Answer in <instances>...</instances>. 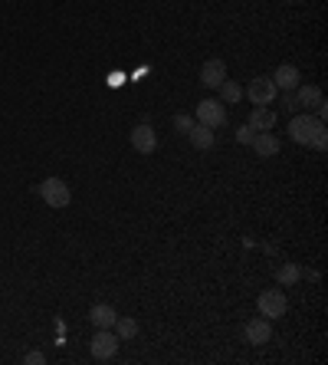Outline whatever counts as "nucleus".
<instances>
[{
	"label": "nucleus",
	"mask_w": 328,
	"mask_h": 365,
	"mask_svg": "<svg viewBox=\"0 0 328 365\" xmlns=\"http://www.w3.org/2000/svg\"><path fill=\"white\" fill-rule=\"evenodd\" d=\"M299 79H302V76H299V66H292V63H282L276 73H273V83H276V89H282V92H292V89L299 86Z\"/></svg>",
	"instance_id": "f8f14e48"
},
{
	"label": "nucleus",
	"mask_w": 328,
	"mask_h": 365,
	"mask_svg": "<svg viewBox=\"0 0 328 365\" xmlns=\"http://www.w3.org/2000/svg\"><path fill=\"white\" fill-rule=\"evenodd\" d=\"M250 145H253V151H256L259 158H276L279 148H282V145H279V139L273 135V132H256Z\"/></svg>",
	"instance_id": "1a4fd4ad"
},
{
	"label": "nucleus",
	"mask_w": 328,
	"mask_h": 365,
	"mask_svg": "<svg viewBox=\"0 0 328 365\" xmlns=\"http://www.w3.org/2000/svg\"><path fill=\"white\" fill-rule=\"evenodd\" d=\"M282 109H286V112H295V109H299V105H295V92H286V96H282Z\"/></svg>",
	"instance_id": "412c9836"
},
{
	"label": "nucleus",
	"mask_w": 328,
	"mask_h": 365,
	"mask_svg": "<svg viewBox=\"0 0 328 365\" xmlns=\"http://www.w3.org/2000/svg\"><path fill=\"white\" fill-rule=\"evenodd\" d=\"M256 306H259V316H266V319H279V316H286V309H289V300H286V293L282 290H263L259 293V300H256Z\"/></svg>",
	"instance_id": "39448f33"
},
{
	"label": "nucleus",
	"mask_w": 328,
	"mask_h": 365,
	"mask_svg": "<svg viewBox=\"0 0 328 365\" xmlns=\"http://www.w3.org/2000/svg\"><path fill=\"white\" fill-rule=\"evenodd\" d=\"M224 79H227V66H224V60H207V63L201 66V83L207 89H217Z\"/></svg>",
	"instance_id": "9d476101"
},
{
	"label": "nucleus",
	"mask_w": 328,
	"mask_h": 365,
	"mask_svg": "<svg viewBox=\"0 0 328 365\" xmlns=\"http://www.w3.org/2000/svg\"><path fill=\"white\" fill-rule=\"evenodd\" d=\"M276 122H279V115L273 112L269 105H256V109L250 112V122H246V126H250L253 132H269Z\"/></svg>",
	"instance_id": "9b49d317"
},
{
	"label": "nucleus",
	"mask_w": 328,
	"mask_h": 365,
	"mask_svg": "<svg viewBox=\"0 0 328 365\" xmlns=\"http://www.w3.org/2000/svg\"><path fill=\"white\" fill-rule=\"evenodd\" d=\"M118 336H115L112 329H95V336H92V359H99V362H109V359H115V353H118Z\"/></svg>",
	"instance_id": "20e7f679"
},
{
	"label": "nucleus",
	"mask_w": 328,
	"mask_h": 365,
	"mask_svg": "<svg viewBox=\"0 0 328 365\" xmlns=\"http://www.w3.org/2000/svg\"><path fill=\"white\" fill-rule=\"evenodd\" d=\"M24 362L26 365H43V362H46V355H43V353H26Z\"/></svg>",
	"instance_id": "4be33fe9"
},
{
	"label": "nucleus",
	"mask_w": 328,
	"mask_h": 365,
	"mask_svg": "<svg viewBox=\"0 0 328 365\" xmlns=\"http://www.w3.org/2000/svg\"><path fill=\"white\" fill-rule=\"evenodd\" d=\"M289 139L299 142V145H312V148L325 151L328 148V132H325V122H318L316 115H295L289 122Z\"/></svg>",
	"instance_id": "f257e3e1"
},
{
	"label": "nucleus",
	"mask_w": 328,
	"mask_h": 365,
	"mask_svg": "<svg viewBox=\"0 0 328 365\" xmlns=\"http://www.w3.org/2000/svg\"><path fill=\"white\" fill-rule=\"evenodd\" d=\"M39 198L50 204V207L63 211V207H69V201H73V191H69V185H66L63 178H46V181L39 185Z\"/></svg>",
	"instance_id": "f03ea898"
},
{
	"label": "nucleus",
	"mask_w": 328,
	"mask_h": 365,
	"mask_svg": "<svg viewBox=\"0 0 328 365\" xmlns=\"http://www.w3.org/2000/svg\"><path fill=\"white\" fill-rule=\"evenodd\" d=\"M243 336H246V342H253V346H266V342L273 339V326H269V319H250L246 326H243Z\"/></svg>",
	"instance_id": "6e6552de"
},
{
	"label": "nucleus",
	"mask_w": 328,
	"mask_h": 365,
	"mask_svg": "<svg viewBox=\"0 0 328 365\" xmlns=\"http://www.w3.org/2000/svg\"><path fill=\"white\" fill-rule=\"evenodd\" d=\"M220 96H224V102H230V105H233V102H240L243 99V89L237 86V83H233V79H224V83H220Z\"/></svg>",
	"instance_id": "a211bd4d"
},
{
	"label": "nucleus",
	"mask_w": 328,
	"mask_h": 365,
	"mask_svg": "<svg viewBox=\"0 0 328 365\" xmlns=\"http://www.w3.org/2000/svg\"><path fill=\"white\" fill-rule=\"evenodd\" d=\"M131 148L141 151V155H152L158 148V135H154V128L148 122H141V126L131 128Z\"/></svg>",
	"instance_id": "0eeeda50"
},
{
	"label": "nucleus",
	"mask_w": 328,
	"mask_h": 365,
	"mask_svg": "<svg viewBox=\"0 0 328 365\" xmlns=\"http://www.w3.org/2000/svg\"><path fill=\"white\" fill-rule=\"evenodd\" d=\"M253 135H256V132H253L250 126H240V128H237V142H240V145H250Z\"/></svg>",
	"instance_id": "aec40b11"
},
{
	"label": "nucleus",
	"mask_w": 328,
	"mask_h": 365,
	"mask_svg": "<svg viewBox=\"0 0 328 365\" xmlns=\"http://www.w3.org/2000/svg\"><path fill=\"white\" fill-rule=\"evenodd\" d=\"M299 277H302V266L299 264H282L276 270V280L282 283V287H292V283H299Z\"/></svg>",
	"instance_id": "f3484780"
},
{
	"label": "nucleus",
	"mask_w": 328,
	"mask_h": 365,
	"mask_svg": "<svg viewBox=\"0 0 328 365\" xmlns=\"http://www.w3.org/2000/svg\"><path fill=\"white\" fill-rule=\"evenodd\" d=\"M276 83H273V76H256L250 79V86H246V96H250L253 105H269V102L276 99Z\"/></svg>",
	"instance_id": "423d86ee"
},
{
	"label": "nucleus",
	"mask_w": 328,
	"mask_h": 365,
	"mask_svg": "<svg viewBox=\"0 0 328 365\" xmlns=\"http://www.w3.org/2000/svg\"><path fill=\"white\" fill-rule=\"evenodd\" d=\"M282 3H295V0H282Z\"/></svg>",
	"instance_id": "5701e85b"
},
{
	"label": "nucleus",
	"mask_w": 328,
	"mask_h": 365,
	"mask_svg": "<svg viewBox=\"0 0 328 365\" xmlns=\"http://www.w3.org/2000/svg\"><path fill=\"white\" fill-rule=\"evenodd\" d=\"M188 139H190V145H194L197 151H210V148H214V142H217V135H214V128L194 122V128L188 132Z\"/></svg>",
	"instance_id": "4468645a"
},
{
	"label": "nucleus",
	"mask_w": 328,
	"mask_h": 365,
	"mask_svg": "<svg viewBox=\"0 0 328 365\" xmlns=\"http://www.w3.org/2000/svg\"><path fill=\"white\" fill-rule=\"evenodd\" d=\"M194 119L207 128H224L227 126V109H224V102L220 99H203L201 105H197Z\"/></svg>",
	"instance_id": "7ed1b4c3"
},
{
	"label": "nucleus",
	"mask_w": 328,
	"mask_h": 365,
	"mask_svg": "<svg viewBox=\"0 0 328 365\" xmlns=\"http://www.w3.org/2000/svg\"><path fill=\"white\" fill-rule=\"evenodd\" d=\"M112 329H115L118 339H135V336H138V319H131V316H118Z\"/></svg>",
	"instance_id": "dca6fc26"
},
{
	"label": "nucleus",
	"mask_w": 328,
	"mask_h": 365,
	"mask_svg": "<svg viewBox=\"0 0 328 365\" xmlns=\"http://www.w3.org/2000/svg\"><path fill=\"white\" fill-rule=\"evenodd\" d=\"M194 122H197V119H194V115H184V112H177V115H174V132H177V135H188L190 128H194Z\"/></svg>",
	"instance_id": "6ab92c4d"
},
{
	"label": "nucleus",
	"mask_w": 328,
	"mask_h": 365,
	"mask_svg": "<svg viewBox=\"0 0 328 365\" xmlns=\"http://www.w3.org/2000/svg\"><path fill=\"white\" fill-rule=\"evenodd\" d=\"M292 92H295V105H299V109H309V112L322 102V89L318 86H302V83H299Z\"/></svg>",
	"instance_id": "2eb2a0df"
},
{
	"label": "nucleus",
	"mask_w": 328,
	"mask_h": 365,
	"mask_svg": "<svg viewBox=\"0 0 328 365\" xmlns=\"http://www.w3.org/2000/svg\"><path fill=\"white\" fill-rule=\"evenodd\" d=\"M115 319H118V313H115L109 303H95V306L89 309V323H92L95 329H112Z\"/></svg>",
	"instance_id": "ddd939ff"
}]
</instances>
